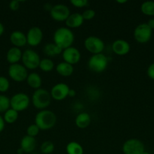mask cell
<instances>
[{"instance_id": "1", "label": "cell", "mask_w": 154, "mask_h": 154, "mask_svg": "<svg viewBox=\"0 0 154 154\" xmlns=\"http://www.w3.org/2000/svg\"><path fill=\"white\" fill-rule=\"evenodd\" d=\"M74 40H75L74 33L70 29L67 28L66 26L59 27L54 31L53 35L54 43L63 50L72 47Z\"/></svg>"}, {"instance_id": "2", "label": "cell", "mask_w": 154, "mask_h": 154, "mask_svg": "<svg viewBox=\"0 0 154 154\" xmlns=\"http://www.w3.org/2000/svg\"><path fill=\"white\" fill-rule=\"evenodd\" d=\"M57 116L51 110L45 109L39 111L35 117V124L40 130H49L55 126Z\"/></svg>"}, {"instance_id": "3", "label": "cell", "mask_w": 154, "mask_h": 154, "mask_svg": "<svg viewBox=\"0 0 154 154\" xmlns=\"http://www.w3.org/2000/svg\"><path fill=\"white\" fill-rule=\"evenodd\" d=\"M51 96L50 92L43 88H39L34 90L31 97V102L36 109L42 111L47 109L51 102Z\"/></svg>"}, {"instance_id": "4", "label": "cell", "mask_w": 154, "mask_h": 154, "mask_svg": "<svg viewBox=\"0 0 154 154\" xmlns=\"http://www.w3.org/2000/svg\"><path fill=\"white\" fill-rule=\"evenodd\" d=\"M109 60L105 54H98L91 55L88 61V67L95 73H101L107 69Z\"/></svg>"}, {"instance_id": "5", "label": "cell", "mask_w": 154, "mask_h": 154, "mask_svg": "<svg viewBox=\"0 0 154 154\" xmlns=\"http://www.w3.org/2000/svg\"><path fill=\"white\" fill-rule=\"evenodd\" d=\"M40 61V56L34 50L27 49L23 52L21 62L27 70H34L39 68Z\"/></svg>"}, {"instance_id": "6", "label": "cell", "mask_w": 154, "mask_h": 154, "mask_svg": "<svg viewBox=\"0 0 154 154\" xmlns=\"http://www.w3.org/2000/svg\"><path fill=\"white\" fill-rule=\"evenodd\" d=\"M31 99L27 94L24 93H18L11 96L10 99L11 108L18 112L24 111L29 108Z\"/></svg>"}, {"instance_id": "7", "label": "cell", "mask_w": 154, "mask_h": 154, "mask_svg": "<svg viewBox=\"0 0 154 154\" xmlns=\"http://www.w3.org/2000/svg\"><path fill=\"white\" fill-rule=\"evenodd\" d=\"M84 46L86 51L94 55V54H102L105 48V44L104 41L98 36L91 35L85 39Z\"/></svg>"}, {"instance_id": "8", "label": "cell", "mask_w": 154, "mask_h": 154, "mask_svg": "<svg viewBox=\"0 0 154 154\" xmlns=\"http://www.w3.org/2000/svg\"><path fill=\"white\" fill-rule=\"evenodd\" d=\"M134 38L137 43L146 44L149 42L152 38V30L146 24V23H140L134 30Z\"/></svg>"}, {"instance_id": "9", "label": "cell", "mask_w": 154, "mask_h": 154, "mask_svg": "<svg viewBox=\"0 0 154 154\" xmlns=\"http://www.w3.org/2000/svg\"><path fill=\"white\" fill-rule=\"evenodd\" d=\"M8 74L9 78L15 82L25 81L29 75L28 70L20 63L10 65L8 69Z\"/></svg>"}, {"instance_id": "10", "label": "cell", "mask_w": 154, "mask_h": 154, "mask_svg": "<svg viewBox=\"0 0 154 154\" xmlns=\"http://www.w3.org/2000/svg\"><path fill=\"white\" fill-rule=\"evenodd\" d=\"M122 150L124 154H142L145 151V147L140 140L130 138L122 144Z\"/></svg>"}, {"instance_id": "11", "label": "cell", "mask_w": 154, "mask_h": 154, "mask_svg": "<svg viewBox=\"0 0 154 154\" xmlns=\"http://www.w3.org/2000/svg\"><path fill=\"white\" fill-rule=\"evenodd\" d=\"M49 13L51 17L57 22H65L71 14L68 6L64 4L54 5Z\"/></svg>"}, {"instance_id": "12", "label": "cell", "mask_w": 154, "mask_h": 154, "mask_svg": "<svg viewBox=\"0 0 154 154\" xmlns=\"http://www.w3.org/2000/svg\"><path fill=\"white\" fill-rule=\"evenodd\" d=\"M69 90V87L65 83H57L51 87L49 92L51 99L55 101H62L68 97Z\"/></svg>"}, {"instance_id": "13", "label": "cell", "mask_w": 154, "mask_h": 154, "mask_svg": "<svg viewBox=\"0 0 154 154\" xmlns=\"http://www.w3.org/2000/svg\"><path fill=\"white\" fill-rule=\"evenodd\" d=\"M26 36L27 45L30 47H37L43 39V32L39 27L33 26L27 31Z\"/></svg>"}, {"instance_id": "14", "label": "cell", "mask_w": 154, "mask_h": 154, "mask_svg": "<svg viewBox=\"0 0 154 154\" xmlns=\"http://www.w3.org/2000/svg\"><path fill=\"white\" fill-rule=\"evenodd\" d=\"M61 55L63 62L72 65V66L77 64L81 60V53L76 48L73 46L63 50Z\"/></svg>"}, {"instance_id": "15", "label": "cell", "mask_w": 154, "mask_h": 154, "mask_svg": "<svg viewBox=\"0 0 154 154\" xmlns=\"http://www.w3.org/2000/svg\"><path fill=\"white\" fill-rule=\"evenodd\" d=\"M112 51L117 56H125L130 52L131 46L127 41L124 39H117L115 40L112 44Z\"/></svg>"}, {"instance_id": "16", "label": "cell", "mask_w": 154, "mask_h": 154, "mask_svg": "<svg viewBox=\"0 0 154 154\" xmlns=\"http://www.w3.org/2000/svg\"><path fill=\"white\" fill-rule=\"evenodd\" d=\"M37 145V141L36 138L30 137L29 135H24L20 142V148L22 149L24 153H31L36 149Z\"/></svg>"}, {"instance_id": "17", "label": "cell", "mask_w": 154, "mask_h": 154, "mask_svg": "<svg viewBox=\"0 0 154 154\" xmlns=\"http://www.w3.org/2000/svg\"><path fill=\"white\" fill-rule=\"evenodd\" d=\"M9 39H10V42L13 47L21 48L27 45L26 34H24L23 32L20 31V30H15V31L12 32L10 35Z\"/></svg>"}, {"instance_id": "18", "label": "cell", "mask_w": 154, "mask_h": 154, "mask_svg": "<svg viewBox=\"0 0 154 154\" xmlns=\"http://www.w3.org/2000/svg\"><path fill=\"white\" fill-rule=\"evenodd\" d=\"M23 52L21 48L12 47L8 51L6 54V60L10 65L17 64L21 61Z\"/></svg>"}, {"instance_id": "19", "label": "cell", "mask_w": 154, "mask_h": 154, "mask_svg": "<svg viewBox=\"0 0 154 154\" xmlns=\"http://www.w3.org/2000/svg\"><path fill=\"white\" fill-rule=\"evenodd\" d=\"M84 19L82 17V14L79 13H72L70 14L66 20L65 21V23L67 28L69 29H76L82 26L84 23Z\"/></svg>"}, {"instance_id": "20", "label": "cell", "mask_w": 154, "mask_h": 154, "mask_svg": "<svg viewBox=\"0 0 154 154\" xmlns=\"http://www.w3.org/2000/svg\"><path fill=\"white\" fill-rule=\"evenodd\" d=\"M91 122V118L88 113L81 112L75 117V124L79 129H86Z\"/></svg>"}, {"instance_id": "21", "label": "cell", "mask_w": 154, "mask_h": 154, "mask_svg": "<svg viewBox=\"0 0 154 154\" xmlns=\"http://www.w3.org/2000/svg\"><path fill=\"white\" fill-rule=\"evenodd\" d=\"M55 70L60 76L69 77L74 72V67L72 65L65 63V62H61L56 66Z\"/></svg>"}, {"instance_id": "22", "label": "cell", "mask_w": 154, "mask_h": 154, "mask_svg": "<svg viewBox=\"0 0 154 154\" xmlns=\"http://www.w3.org/2000/svg\"><path fill=\"white\" fill-rule=\"evenodd\" d=\"M26 81H27V85L31 87L32 89H34L35 90L41 88L42 87V77L36 72H32V73L29 74Z\"/></svg>"}, {"instance_id": "23", "label": "cell", "mask_w": 154, "mask_h": 154, "mask_svg": "<svg viewBox=\"0 0 154 154\" xmlns=\"http://www.w3.org/2000/svg\"><path fill=\"white\" fill-rule=\"evenodd\" d=\"M63 50L60 47L57 46L54 43H48L44 46L43 53L46 56L50 57H56V56L61 54Z\"/></svg>"}, {"instance_id": "24", "label": "cell", "mask_w": 154, "mask_h": 154, "mask_svg": "<svg viewBox=\"0 0 154 154\" xmlns=\"http://www.w3.org/2000/svg\"><path fill=\"white\" fill-rule=\"evenodd\" d=\"M67 154H84L83 147L77 141H70L66 146Z\"/></svg>"}, {"instance_id": "25", "label": "cell", "mask_w": 154, "mask_h": 154, "mask_svg": "<svg viewBox=\"0 0 154 154\" xmlns=\"http://www.w3.org/2000/svg\"><path fill=\"white\" fill-rule=\"evenodd\" d=\"M18 117H19V112L10 108L4 113L3 119H4L5 123L12 124L18 120Z\"/></svg>"}, {"instance_id": "26", "label": "cell", "mask_w": 154, "mask_h": 154, "mask_svg": "<svg viewBox=\"0 0 154 154\" xmlns=\"http://www.w3.org/2000/svg\"><path fill=\"white\" fill-rule=\"evenodd\" d=\"M140 11L146 16H154V1L143 2L140 5Z\"/></svg>"}, {"instance_id": "27", "label": "cell", "mask_w": 154, "mask_h": 154, "mask_svg": "<svg viewBox=\"0 0 154 154\" xmlns=\"http://www.w3.org/2000/svg\"><path fill=\"white\" fill-rule=\"evenodd\" d=\"M39 68L42 72H50L54 69V63L53 60L50 58L41 59Z\"/></svg>"}, {"instance_id": "28", "label": "cell", "mask_w": 154, "mask_h": 154, "mask_svg": "<svg viewBox=\"0 0 154 154\" xmlns=\"http://www.w3.org/2000/svg\"><path fill=\"white\" fill-rule=\"evenodd\" d=\"M10 108V99L5 95L0 94V114H4Z\"/></svg>"}, {"instance_id": "29", "label": "cell", "mask_w": 154, "mask_h": 154, "mask_svg": "<svg viewBox=\"0 0 154 154\" xmlns=\"http://www.w3.org/2000/svg\"><path fill=\"white\" fill-rule=\"evenodd\" d=\"M40 150L43 154H51L54 150V144L51 141H45L42 143L40 146Z\"/></svg>"}, {"instance_id": "30", "label": "cell", "mask_w": 154, "mask_h": 154, "mask_svg": "<svg viewBox=\"0 0 154 154\" xmlns=\"http://www.w3.org/2000/svg\"><path fill=\"white\" fill-rule=\"evenodd\" d=\"M10 88V82L5 76H0V93H6Z\"/></svg>"}, {"instance_id": "31", "label": "cell", "mask_w": 154, "mask_h": 154, "mask_svg": "<svg viewBox=\"0 0 154 154\" xmlns=\"http://www.w3.org/2000/svg\"><path fill=\"white\" fill-rule=\"evenodd\" d=\"M40 131V129H39L35 123H33V124H30V126L27 128V135H29V136L30 137H33V138H36V137L39 135Z\"/></svg>"}, {"instance_id": "32", "label": "cell", "mask_w": 154, "mask_h": 154, "mask_svg": "<svg viewBox=\"0 0 154 154\" xmlns=\"http://www.w3.org/2000/svg\"><path fill=\"white\" fill-rule=\"evenodd\" d=\"M82 17L84 19V20H91L93 19L94 17L96 15V13H95V11L93 10V9H86L83 11V13L82 14Z\"/></svg>"}, {"instance_id": "33", "label": "cell", "mask_w": 154, "mask_h": 154, "mask_svg": "<svg viewBox=\"0 0 154 154\" xmlns=\"http://www.w3.org/2000/svg\"><path fill=\"white\" fill-rule=\"evenodd\" d=\"M70 4L75 8H82L87 7L89 5V2L88 0H71Z\"/></svg>"}, {"instance_id": "34", "label": "cell", "mask_w": 154, "mask_h": 154, "mask_svg": "<svg viewBox=\"0 0 154 154\" xmlns=\"http://www.w3.org/2000/svg\"><path fill=\"white\" fill-rule=\"evenodd\" d=\"M21 6V1L19 0H13L9 3V8L13 11H16L20 8Z\"/></svg>"}, {"instance_id": "35", "label": "cell", "mask_w": 154, "mask_h": 154, "mask_svg": "<svg viewBox=\"0 0 154 154\" xmlns=\"http://www.w3.org/2000/svg\"><path fill=\"white\" fill-rule=\"evenodd\" d=\"M146 75L148 78L154 81V63L149 65L146 69Z\"/></svg>"}, {"instance_id": "36", "label": "cell", "mask_w": 154, "mask_h": 154, "mask_svg": "<svg viewBox=\"0 0 154 154\" xmlns=\"http://www.w3.org/2000/svg\"><path fill=\"white\" fill-rule=\"evenodd\" d=\"M5 126V122L2 116L0 115V133L4 130Z\"/></svg>"}, {"instance_id": "37", "label": "cell", "mask_w": 154, "mask_h": 154, "mask_svg": "<svg viewBox=\"0 0 154 154\" xmlns=\"http://www.w3.org/2000/svg\"><path fill=\"white\" fill-rule=\"evenodd\" d=\"M146 24L149 26V27L152 30L154 29V18H151V19H149V20H148V22L146 23Z\"/></svg>"}, {"instance_id": "38", "label": "cell", "mask_w": 154, "mask_h": 154, "mask_svg": "<svg viewBox=\"0 0 154 154\" xmlns=\"http://www.w3.org/2000/svg\"><path fill=\"white\" fill-rule=\"evenodd\" d=\"M75 96H76V91L74 89H70L69 91V93H68V97L73 98Z\"/></svg>"}, {"instance_id": "39", "label": "cell", "mask_w": 154, "mask_h": 154, "mask_svg": "<svg viewBox=\"0 0 154 154\" xmlns=\"http://www.w3.org/2000/svg\"><path fill=\"white\" fill-rule=\"evenodd\" d=\"M53 5H51L50 3H46V4L44 5V8H45V10L48 11H51V8H52Z\"/></svg>"}, {"instance_id": "40", "label": "cell", "mask_w": 154, "mask_h": 154, "mask_svg": "<svg viewBox=\"0 0 154 154\" xmlns=\"http://www.w3.org/2000/svg\"><path fill=\"white\" fill-rule=\"evenodd\" d=\"M5 32V26L4 25H3L2 23L1 22H0V37H1L2 35H3V33H4Z\"/></svg>"}, {"instance_id": "41", "label": "cell", "mask_w": 154, "mask_h": 154, "mask_svg": "<svg viewBox=\"0 0 154 154\" xmlns=\"http://www.w3.org/2000/svg\"><path fill=\"white\" fill-rule=\"evenodd\" d=\"M116 2L119 3V4H124V3H126L127 1L126 0H123V1H120V0H118V1H116Z\"/></svg>"}, {"instance_id": "42", "label": "cell", "mask_w": 154, "mask_h": 154, "mask_svg": "<svg viewBox=\"0 0 154 154\" xmlns=\"http://www.w3.org/2000/svg\"><path fill=\"white\" fill-rule=\"evenodd\" d=\"M17 153H18V154H23L24 153V151L22 150V149L19 148L18 150H17Z\"/></svg>"}, {"instance_id": "43", "label": "cell", "mask_w": 154, "mask_h": 154, "mask_svg": "<svg viewBox=\"0 0 154 154\" xmlns=\"http://www.w3.org/2000/svg\"><path fill=\"white\" fill-rule=\"evenodd\" d=\"M142 154H150V153H149V152H147V151H146V150H145V151L143 152V153H142Z\"/></svg>"}]
</instances>
